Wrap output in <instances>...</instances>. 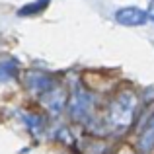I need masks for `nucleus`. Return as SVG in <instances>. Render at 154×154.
Wrapping results in <instances>:
<instances>
[{"label": "nucleus", "instance_id": "obj_1", "mask_svg": "<svg viewBox=\"0 0 154 154\" xmlns=\"http://www.w3.org/2000/svg\"><path fill=\"white\" fill-rule=\"evenodd\" d=\"M133 111H135V96H133L131 92H123V94H119V96H117V100L111 103V109H109V119H111L113 125L125 127V125L131 123Z\"/></svg>", "mask_w": 154, "mask_h": 154}, {"label": "nucleus", "instance_id": "obj_2", "mask_svg": "<svg viewBox=\"0 0 154 154\" xmlns=\"http://www.w3.org/2000/svg\"><path fill=\"white\" fill-rule=\"evenodd\" d=\"M115 20H117V23L129 26V27L143 26L148 20V12L140 10V8H137V6H125V8H119V10L115 12Z\"/></svg>", "mask_w": 154, "mask_h": 154}, {"label": "nucleus", "instance_id": "obj_3", "mask_svg": "<svg viewBox=\"0 0 154 154\" xmlns=\"http://www.w3.org/2000/svg\"><path fill=\"white\" fill-rule=\"evenodd\" d=\"M53 86V80L51 76H45V74H39V72H29L27 74V88L31 90H39V92H49Z\"/></svg>", "mask_w": 154, "mask_h": 154}, {"label": "nucleus", "instance_id": "obj_4", "mask_svg": "<svg viewBox=\"0 0 154 154\" xmlns=\"http://www.w3.org/2000/svg\"><path fill=\"white\" fill-rule=\"evenodd\" d=\"M51 0H33V2L26 4V6H22L18 10V16H22V18H29V16H37L41 14V12H45L47 8H49Z\"/></svg>", "mask_w": 154, "mask_h": 154}, {"label": "nucleus", "instance_id": "obj_5", "mask_svg": "<svg viewBox=\"0 0 154 154\" xmlns=\"http://www.w3.org/2000/svg\"><path fill=\"white\" fill-rule=\"evenodd\" d=\"M139 148H140V152H150L154 148V115H152V119L148 121V125L144 127L143 135H140Z\"/></svg>", "mask_w": 154, "mask_h": 154}, {"label": "nucleus", "instance_id": "obj_6", "mask_svg": "<svg viewBox=\"0 0 154 154\" xmlns=\"http://www.w3.org/2000/svg\"><path fill=\"white\" fill-rule=\"evenodd\" d=\"M18 72V63L16 60H6V63H0V82H6L12 76H16Z\"/></svg>", "mask_w": 154, "mask_h": 154}, {"label": "nucleus", "instance_id": "obj_7", "mask_svg": "<svg viewBox=\"0 0 154 154\" xmlns=\"http://www.w3.org/2000/svg\"><path fill=\"white\" fill-rule=\"evenodd\" d=\"M148 18H150L152 22H154V0L150 2V8H148Z\"/></svg>", "mask_w": 154, "mask_h": 154}]
</instances>
